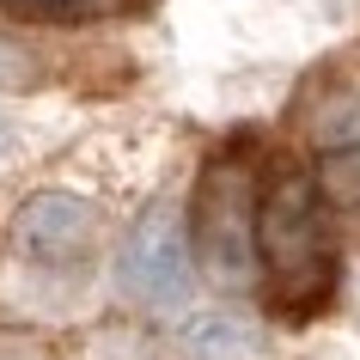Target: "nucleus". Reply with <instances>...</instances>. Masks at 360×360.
I'll return each instance as SVG.
<instances>
[{"mask_svg":"<svg viewBox=\"0 0 360 360\" xmlns=\"http://www.w3.org/2000/svg\"><path fill=\"white\" fill-rule=\"evenodd\" d=\"M257 275L281 318L323 311L336 287V232L323 184L305 165H275L257 190Z\"/></svg>","mask_w":360,"mask_h":360,"instance_id":"f257e3e1","label":"nucleus"},{"mask_svg":"<svg viewBox=\"0 0 360 360\" xmlns=\"http://www.w3.org/2000/svg\"><path fill=\"white\" fill-rule=\"evenodd\" d=\"M0 360H61V348L37 323H0Z\"/></svg>","mask_w":360,"mask_h":360,"instance_id":"0eeeda50","label":"nucleus"},{"mask_svg":"<svg viewBox=\"0 0 360 360\" xmlns=\"http://www.w3.org/2000/svg\"><path fill=\"white\" fill-rule=\"evenodd\" d=\"M6 147H13V134H6V122H0V159H6Z\"/></svg>","mask_w":360,"mask_h":360,"instance_id":"1a4fd4ad","label":"nucleus"},{"mask_svg":"<svg viewBox=\"0 0 360 360\" xmlns=\"http://www.w3.org/2000/svg\"><path fill=\"white\" fill-rule=\"evenodd\" d=\"M0 13L19 25H110L147 13V0H0Z\"/></svg>","mask_w":360,"mask_h":360,"instance_id":"39448f33","label":"nucleus"},{"mask_svg":"<svg viewBox=\"0 0 360 360\" xmlns=\"http://www.w3.org/2000/svg\"><path fill=\"white\" fill-rule=\"evenodd\" d=\"M184 348H190L195 360H245V354H257V336H250L245 318L208 311V318H195L190 330H184Z\"/></svg>","mask_w":360,"mask_h":360,"instance_id":"423d86ee","label":"nucleus"},{"mask_svg":"<svg viewBox=\"0 0 360 360\" xmlns=\"http://www.w3.org/2000/svg\"><path fill=\"white\" fill-rule=\"evenodd\" d=\"M257 190H263V171L250 147L214 153L195 184L190 250L202 257L214 287H232V293L257 281Z\"/></svg>","mask_w":360,"mask_h":360,"instance_id":"f03ea898","label":"nucleus"},{"mask_svg":"<svg viewBox=\"0 0 360 360\" xmlns=\"http://www.w3.org/2000/svg\"><path fill=\"white\" fill-rule=\"evenodd\" d=\"M31 74H37V68H31L13 43H0V86H31Z\"/></svg>","mask_w":360,"mask_h":360,"instance_id":"6e6552de","label":"nucleus"},{"mask_svg":"<svg viewBox=\"0 0 360 360\" xmlns=\"http://www.w3.org/2000/svg\"><path fill=\"white\" fill-rule=\"evenodd\" d=\"M98 238H104V208L92 195H74V190H37L13 214V250L43 263V269L86 263L98 250Z\"/></svg>","mask_w":360,"mask_h":360,"instance_id":"20e7f679","label":"nucleus"},{"mask_svg":"<svg viewBox=\"0 0 360 360\" xmlns=\"http://www.w3.org/2000/svg\"><path fill=\"white\" fill-rule=\"evenodd\" d=\"M116 281L134 305H184L195 281V250H190V220L177 202H147L141 220L122 238V257H116Z\"/></svg>","mask_w":360,"mask_h":360,"instance_id":"7ed1b4c3","label":"nucleus"}]
</instances>
